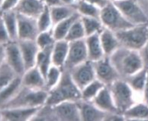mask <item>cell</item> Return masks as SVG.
<instances>
[{
	"label": "cell",
	"instance_id": "49",
	"mask_svg": "<svg viewBox=\"0 0 148 121\" xmlns=\"http://www.w3.org/2000/svg\"><path fill=\"white\" fill-rule=\"evenodd\" d=\"M0 120H1V110H0Z\"/></svg>",
	"mask_w": 148,
	"mask_h": 121
},
{
	"label": "cell",
	"instance_id": "41",
	"mask_svg": "<svg viewBox=\"0 0 148 121\" xmlns=\"http://www.w3.org/2000/svg\"><path fill=\"white\" fill-rule=\"evenodd\" d=\"M6 60V44H0V66Z\"/></svg>",
	"mask_w": 148,
	"mask_h": 121
},
{
	"label": "cell",
	"instance_id": "17",
	"mask_svg": "<svg viewBox=\"0 0 148 121\" xmlns=\"http://www.w3.org/2000/svg\"><path fill=\"white\" fill-rule=\"evenodd\" d=\"M45 6L44 0H19L14 10L17 13L38 18L44 11Z\"/></svg>",
	"mask_w": 148,
	"mask_h": 121
},
{
	"label": "cell",
	"instance_id": "18",
	"mask_svg": "<svg viewBox=\"0 0 148 121\" xmlns=\"http://www.w3.org/2000/svg\"><path fill=\"white\" fill-rule=\"evenodd\" d=\"M96 106L106 113H115L119 112L112 98L110 87L106 85L98 93V95L92 101ZM121 113V112H120Z\"/></svg>",
	"mask_w": 148,
	"mask_h": 121
},
{
	"label": "cell",
	"instance_id": "46",
	"mask_svg": "<svg viewBox=\"0 0 148 121\" xmlns=\"http://www.w3.org/2000/svg\"><path fill=\"white\" fill-rule=\"evenodd\" d=\"M2 13H3V9H2L1 5H0V18H1V16H2Z\"/></svg>",
	"mask_w": 148,
	"mask_h": 121
},
{
	"label": "cell",
	"instance_id": "3",
	"mask_svg": "<svg viewBox=\"0 0 148 121\" xmlns=\"http://www.w3.org/2000/svg\"><path fill=\"white\" fill-rule=\"evenodd\" d=\"M81 99V90L72 80L70 72L64 70L58 84L49 91L47 105H55L64 101H78Z\"/></svg>",
	"mask_w": 148,
	"mask_h": 121
},
{
	"label": "cell",
	"instance_id": "42",
	"mask_svg": "<svg viewBox=\"0 0 148 121\" xmlns=\"http://www.w3.org/2000/svg\"><path fill=\"white\" fill-rule=\"evenodd\" d=\"M44 2L49 7H53V6H57V5H60L64 4L62 2V0H44Z\"/></svg>",
	"mask_w": 148,
	"mask_h": 121
},
{
	"label": "cell",
	"instance_id": "15",
	"mask_svg": "<svg viewBox=\"0 0 148 121\" xmlns=\"http://www.w3.org/2000/svg\"><path fill=\"white\" fill-rule=\"evenodd\" d=\"M42 107V106H41ZM41 107L31 108H5L1 110V120L26 121L32 120Z\"/></svg>",
	"mask_w": 148,
	"mask_h": 121
},
{
	"label": "cell",
	"instance_id": "11",
	"mask_svg": "<svg viewBox=\"0 0 148 121\" xmlns=\"http://www.w3.org/2000/svg\"><path fill=\"white\" fill-rule=\"evenodd\" d=\"M96 79L106 85H111L115 80L120 79L119 72L112 65L110 57L105 56L98 61L93 62Z\"/></svg>",
	"mask_w": 148,
	"mask_h": 121
},
{
	"label": "cell",
	"instance_id": "8",
	"mask_svg": "<svg viewBox=\"0 0 148 121\" xmlns=\"http://www.w3.org/2000/svg\"><path fill=\"white\" fill-rule=\"evenodd\" d=\"M53 120L80 121L79 109L77 101H64L55 105H49Z\"/></svg>",
	"mask_w": 148,
	"mask_h": 121
},
{
	"label": "cell",
	"instance_id": "39",
	"mask_svg": "<svg viewBox=\"0 0 148 121\" xmlns=\"http://www.w3.org/2000/svg\"><path fill=\"white\" fill-rule=\"evenodd\" d=\"M18 1L19 0H4V2L1 5L3 11L14 9L17 4L18 3Z\"/></svg>",
	"mask_w": 148,
	"mask_h": 121
},
{
	"label": "cell",
	"instance_id": "32",
	"mask_svg": "<svg viewBox=\"0 0 148 121\" xmlns=\"http://www.w3.org/2000/svg\"><path fill=\"white\" fill-rule=\"evenodd\" d=\"M81 20L86 31V37L100 33V31L105 28L99 18H92V17H81Z\"/></svg>",
	"mask_w": 148,
	"mask_h": 121
},
{
	"label": "cell",
	"instance_id": "36",
	"mask_svg": "<svg viewBox=\"0 0 148 121\" xmlns=\"http://www.w3.org/2000/svg\"><path fill=\"white\" fill-rule=\"evenodd\" d=\"M36 42L39 49H45L48 47H52L56 42L52 29L40 32L36 39Z\"/></svg>",
	"mask_w": 148,
	"mask_h": 121
},
{
	"label": "cell",
	"instance_id": "33",
	"mask_svg": "<svg viewBox=\"0 0 148 121\" xmlns=\"http://www.w3.org/2000/svg\"><path fill=\"white\" fill-rule=\"evenodd\" d=\"M86 31H85V28L81 20V16H80V18H79L72 24L70 31L67 33L65 40H67L68 42H71V41L84 39L86 38Z\"/></svg>",
	"mask_w": 148,
	"mask_h": 121
},
{
	"label": "cell",
	"instance_id": "5",
	"mask_svg": "<svg viewBox=\"0 0 148 121\" xmlns=\"http://www.w3.org/2000/svg\"><path fill=\"white\" fill-rule=\"evenodd\" d=\"M121 46L139 51L148 40V23L115 32Z\"/></svg>",
	"mask_w": 148,
	"mask_h": 121
},
{
	"label": "cell",
	"instance_id": "37",
	"mask_svg": "<svg viewBox=\"0 0 148 121\" xmlns=\"http://www.w3.org/2000/svg\"><path fill=\"white\" fill-rule=\"evenodd\" d=\"M9 42H11L9 34L2 18H0V44H6Z\"/></svg>",
	"mask_w": 148,
	"mask_h": 121
},
{
	"label": "cell",
	"instance_id": "10",
	"mask_svg": "<svg viewBox=\"0 0 148 121\" xmlns=\"http://www.w3.org/2000/svg\"><path fill=\"white\" fill-rule=\"evenodd\" d=\"M86 60H88V54L85 38L69 42V51L64 70L70 71Z\"/></svg>",
	"mask_w": 148,
	"mask_h": 121
},
{
	"label": "cell",
	"instance_id": "26",
	"mask_svg": "<svg viewBox=\"0 0 148 121\" xmlns=\"http://www.w3.org/2000/svg\"><path fill=\"white\" fill-rule=\"evenodd\" d=\"M50 11H51V16L53 22V25L78 12L75 5H70L64 4L50 7Z\"/></svg>",
	"mask_w": 148,
	"mask_h": 121
},
{
	"label": "cell",
	"instance_id": "31",
	"mask_svg": "<svg viewBox=\"0 0 148 121\" xmlns=\"http://www.w3.org/2000/svg\"><path fill=\"white\" fill-rule=\"evenodd\" d=\"M104 86H106V85L98 79H94L81 90V99L86 101H92V99L98 95Z\"/></svg>",
	"mask_w": 148,
	"mask_h": 121
},
{
	"label": "cell",
	"instance_id": "43",
	"mask_svg": "<svg viewBox=\"0 0 148 121\" xmlns=\"http://www.w3.org/2000/svg\"><path fill=\"white\" fill-rule=\"evenodd\" d=\"M142 101H144L145 103H146L148 105V71H147L146 83H145V86L144 92H143V96H142Z\"/></svg>",
	"mask_w": 148,
	"mask_h": 121
},
{
	"label": "cell",
	"instance_id": "47",
	"mask_svg": "<svg viewBox=\"0 0 148 121\" xmlns=\"http://www.w3.org/2000/svg\"><path fill=\"white\" fill-rule=\"evenodd\" d=\"M109 2H112V3H114V2H117V1H119V0H108Z\"/></svg>",
	"mask_w": 148,
	"mask_h": 121
},
{
	"label": "cell",
	"instance_id": "20",
	"mask_svg": "<svg viewBox=\"0 0 148 121\" xmlns=\"http://www.w3.org/2000/svg\"><path fill=\"white\" fill-rule=\"evenodd\" d=\"M69 51V42L65 39L56 40L51 51L52 65L64 70Z\"/></svg>",
	"mask_w": 148,
	"mask_h": 121
},
{
	"label": "cell",
	"instance_id": "38",
	"mask_svg": "<svg viewBox=\"0 0 148 121\" xmlns=\"http://www.w3.org/2000/svg\"><path fill=\"white\" fill-rule=\"evenodd\" d=\"M139 53L143 59V62L145 68H148V40L145 42L144 46L139 50Z\"/></svg>",
	"mask_w": 148,
	"mask_h": 121
},
{
	"label": "cell",
	"instance_id": "16",
	"mask_svg": "<svg viewBox=\"0 0 148 121\" xmlns=\"http://www.w3.org/2000/svg\"><path fill=\"white\" fill-rule=\"evenodd\" d=\"M77 103L81 121H105L107 113L100 110L92 101L79 99Z\"/></svg>",
	"mask_w": 148,
	"mask_h": 121
},
{
	"label": "cell",
	"instance_id": "12",
	"mask_svg": "<svg viewBox=\"0 0 148 121\" xmlns=\"http://www.w3.org/2000/svg\"><path fill=\"white\" fill-rule=\"evenodd\" d=\"M17 20L18 39L36 40L40 33L38 25V18L17 13Z\"/></svg>",
	"mask_w": 148,
	"mask_h": 121
},
{
	"label": "cell",
	"instance_id": "13",
	"mask_svg": "<svg viewBox=\"0 0 148 121\" xmlns=\"http://www.w3.org/2000/svg\"><path fill=\"white\" fill-rule=\"evenodd\" d=\"M6 62L18 76L25 72L24 59L17 41H11L6 44Z\"/></svg>",
	"mask_w": 148,
	"mask_h": 121
},
{
	"label": "cell",
	"instance_id": "48",
	"mask_svg": "<svg viewBox=\"0 0 148 121\" xmlns=\"http://www.w3.org/2000/svg\"><path fill=\"white\" fill-rule=\"evenodd\" d=\"M3 2H4V0H0V5H2Z\"/></svg>",
	"mask_w": 148,
	"mask_h": 121
},
{
	"label": "cell",
	"instance_id": "4",
	"mask_svg": "<svg viewBox=\"0 0 148 121\" xmlns=\"http://www.w3.org/2000/svg\"><path fill=\"white\" fill-rule=\"evenodd\" d=\"M114 103L119 112L123 114L125 111L133 105L139 100L138 95L134 92L125 79H119L109 85Z\"/></svg>",
	"mask_w": 148,
	"mask_h": 121
},
{
	"label": "cell",
	"instance_id": "22",
	"mask_svg": "<svg viewBox=\"0 0 148 121\" xmlns=\"http://www.w3.org/2000/svg\"><path fill=\"white\" fill-rule=\"evenodd\" d=\"M99 38L106 56H111L119 47L121 46L116 33L106 27L100 31Z\"/></svg>",
	"mask_w": 148,
	"mask_h": 121
},
{
	"label": "cell",
	"instance_id": "1",
	"mask_svg": "<svg viewBox=\"0 0 148 121\" xmlns=\"http://www.w3.org/2000/svg\"><path fill=\"white\" fill-rule=\"evenodd\" d=\"M109 57L120 79H123L145 68L139 51L137 50L120 46Z\"/></svg>",
	"mask_w": 148,
	"mask_h": 121
},
{
	"label": "cell",
	"instance_id": "2",
	"mask_svg": "<svg viewBox=\"0 0 148 121\" xmlns=\"http://www.w3.org/2000/svg\"><path fill=\"white\" fill-rule=\"evenodd\" d=\"M48 96L49 91L46 89L31 88L22 85L16 94L1 109L41 107L46 104Z\"/></svg>",
	"mask_w": 148,
	"mask_h": 121
},
{
	"label": "cell",
	"instance_id": "27",
	"mask_svg": "<svg viewBox=\"0 0 148 121\" xmlns=\"http://www.w3.org/2000/svg\"><path fill=\"white\" fill-rule=\"evenodd\" d=\"M79 18H80V15L76 12L75 14H73L72 16H71L70 18L64 19L60 22H58V24L53 25L52 28V31H53V35L56 40H61V39H65L68 31H70L72 24L75 22Z\"/></svg>",
	"mask_w": 148,
	"mask_h": 121
},
{
	"label": "cell",
	"instance_id": "29",
	"mask_svg": "<svg viewBox=\"0 0 148 121\" xmlns=\"http://www.w3.org/2000/svg\"><path fill=\"white\" fill-rule=\"evenodd\" d=\"M78 13L81 17H100V8L86 1V0H79V2L75 5Z\"/></svg>",
	"mask_w": 148,
	"mask_h": 121
},
{
	"label": "cell",
	"instance_id": "44",
	"mask_svg": "<svg viewBox=\"0 0 148 121\" xmlns=\"http://www.w3.org/2000/svg\"><path fill=\"white\" fill-rule=\"evenodd\" d=\"M138 2H141V3H139V4H140V5L142 6L143 10L145 9V6H148V0H138ZM145 13H146L147 16H148V7L145 10Z\"/></svg>",
	"mask_w": 148,
	"mask_h": 121
},
{
	"label": "cell",
	"instance_id": "30",
	"mask_svg": "<svg viewBox=\"0 0 148 121\" xmlns=\"http://www.w3.org/2000/svg\"><path fill=\"white\" fill-rule=\"evenodd\" d=\"M18 75L5 61L0 66V92L9 85Z\"/></svg>",
	"mask_w": 148,
	"mask_h": 121
},
{
	"label": "cell",
	"instance_id": "40",
	"mask_svg": "<svg viewBox=\"0 0 148 121\" xmlns=\"http://www.w3.org/2000/svg\"><path fill=\"white\" fill-rule=\"evenodd\" d=\"M86 1H87V2H89V3H91V4L94 5H96L98 7H99L100 9H102L103 7H105L109 3L108 0H86Z\"/></svg>",
	"mask_w": 148,
	"mask_h": 121
},
{
	"label": "cell",
	"instance_id": "34",
	"mask_svg": "<svg viewBox=\"0 0 148 121\" xmlns=\"http://www.w3.org/2000/svg\"><path fill=\"white\" fill-rule=\"evenodd\" d=\"M64 70L56 66H51L45 76V89L50 91L55 87L61 79Z\"/></svg>",
	"mask_w": 148,
	"mask_h": 121
},
{
	"label": "cell",
	"instance_id": "25",
	"mask_svg": "<svg viewBox=\"0 0 148 121\" xmlns=\"http://www.w3.org/2000/svg\"><path fill=\"white\" fill-rule=\"evenodd\" d=\"M147 71H148V68H143L139 72L125 79L126 82L129 84V85L132 87L134 92L138 95V98H141V99H142L144 89H145V83H146Z\"/></svg>",
	"mask_w": 148,
	"mask_h": 121
},
{
	"label": "cell",
	"instance_id": "21",
	"mask_svg": "<svg viewBox=\"0 0 148 121\" xmlns=\"http://www.w3.org/2000/svg\"><path fill=\"white\" fill-rule=\"evenodd\" d=\"M86 48H87V54H88V59L92 62L98 61V60L104 57L105 52L100 42L99 33L92 34L90 36L86 37L85 38Z\"/></svg>",
	"mask_w": 148,
	"mask_h": 121
},
{
	"label": "cell",
	"instance_id": "45",
	"mask_svg": "<svg viewBox=\"0 0 148 121\" xmlns=\"http://www.w3.org/2000/svg\"><path fill=\"white\" fill-rule=\"evenodd\" d=\"M62 2H63L64 5H75L79 2V0H62Z\"/></svg>",
	"mask_w": 148,
	"mask_h": 121
},
{
	"label": "cell",
	"instance_id": "19",
	"mask_svg": "<svg viewBox=\"0 0 148 121\" xmlns=\"http://www.w3.org/2000/svg\"><path fill=\"white\" fill-rule=\"evenodd\" d=\"M22 85L31 88L45 89V79L40 70L35 66L25 71L22 76Z\"/></svg>",
	"mask_w": 148,
	"mask_h": 121
},
{
	"label": "cell",
	"instance_id": "35",
	"mask_svg": "<svg viewBox=\"0 0 148 121\" xmlns=\"http://www.w3.org/2000/svg\"><path fill=\"white\" fill-rule=\"evenodd\" d=\"M38 25L40 32L49 31L53 28V22H52L51 16L50 7L46 5L45 6L44 11L38 18Z\"/></svg>",
	"mask_w": 148,
	"mask_h": 121
},
{
	"label": "cell",
	"instance_id": "14",
	"mask_svg": "<svg viewBox=\"0 0 148 121\" xmlns=\"http://www.w3.org/2000/svg\"><path fill=\"white\" fill-rule=\"evenodd\" d=\"M17 42L24 59L25 71L34 67L36 66L38 53L40 50L36 40L18 39Z\"/></svg>",
	"mask_w": 148,
	"mask_h": 121
},
{
	"label": "cell",
	"instance_id": "6",
	"mask_svg": "<svg viewBox=\"0 0 148 121\" xmlns=\"http://www.w3.org/2000/svg\"><path fill=\"white\" fill-rule=\"evenodd\" d=\"M99 18L104 25V27L114 32H118L133 26V25L127 20V18L112 2H109L100 10Z\"/></svg>",
	"mask_w": 148,
	"mask_h": 121
},
{
	"label": "cell",
	"instance_id": "23",
	"mask_svg": "<svg viewBox=\"0 0 148 121\" xmlns=\"http://www.w3.org/2000/svg\"><path fill=\"white\" fill-rule=\"evenodd\" d=\"M125 120H148V105L140 100L123 112Z\"/></svg>",
	"mask_w": 148,
	"mask_h": 121
},
{
	"label": "cell",
	"instance_id": "7",
	"mask_svg": "<svg viewBox=\"0 0 148 121\" xmlns=\"http://www.w3.org/2000/svg\"><path fill=\"white\" fill-rule=\"evenodd\" d=\"M114 4L133 25L148 23V16L143 10L138 0H119Z\"/></svg>",
	"mask_w": 148,
	"mask_h": 121
},
{
	"label": "cell",
	"instance_id": "24",
	"mask_svg": "<svg viewBox=\"0 0 148 121\" xmlns=\"http://www.w3.org/2000/svg\"><path fill=\"white\" fill-rule=\"evenodd\" d=\"M7 32L9 34L11 41H18V20H17V12L14 9L3 11L1 16Z\"/></svg>",
	"mask_w": 148,
	"mask_h": 121
},
{
	"label": "cell",
	"instance_id": "9",
	"mask_svg": "<svg viewBox=\"0 0 148 121\" xmlns=\"http://www.w3.org/2000/svg\"><path fill=\"white\" fill-rule=\"evenodd\" d=\"M68 72H70V75L74 83L77 85V86L80 90H82L88 84L96 79L93 62L89 59L73 67Z\"/></svg>",
	"mask_w": 148,
	"mask_h": 121
},
{
	"label": "cell",
	"instance_id": "28",
	"mask_svg": "<svg viewBox=\"0 0 148 121\" xmlns=\"http://www.w3.org/2000/svg\"><path fill=\"white\" fill-rule=\"evenodd\" d=\"M52 47L40 49L38 53V56H37L36 66L40 70V72L44 75L45 79V76H46L50 67L52 66V60H51Z\"/></svg>",
	"mask_w": 148,
	"mask_h": 121
}]
</instances>
